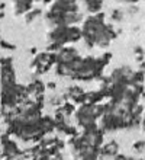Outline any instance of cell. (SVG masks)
<instances>
[{
	"label": "cell",
	"instance_id": "cell-15",
	"mask_svg": "<svg viewBox=\"0 0 145 160\" xmlns=\"http://www.w3.org/2000/svg\"><path fill=\"white\" fill-rule=\"evenodd\" d=\"M144 79H145V73L142 70H138V72L133 73V80H132V84H138V83H144Z\"/></svg>",
	"mask_w": 145,
	"mask_h": 160
},
{
	"label": "cell",
	"instance_id": "cell-13",
	"mask_svg": "<svg viewBox=\"0 0 145 160\" xmlns=\"http://www.w3.org/2000/svg\"><path fill=\"white\" fill-rule=\"evenodd\" d=\"M41 9H32V10H29L28 13H25V22L26 23H31V22H33L36 18L41 16Z\"/></svg>",
	"mask_w": 145,
	"mask_h": 160
},
{
	"label": "cell",
	"instance_id": "cell-11",
	"mask_svg": "<svg viewBox=\"0 0 145 160\" xmlns=\"http://www.w3.org/2000/svg\"><path fill=\"white\" fill-rule=\"evenodd\" d=\"M83 38V29H80L79 26L70 25L68 28V41L70 42H77Z\"/></svg>",
	"mask_w": 145,
	"mask_h": 160
},
{
	"label": "cell",
	"instance_id": "cell-7",
	"mask_svg": "<svg viewBox=\"0 0 145 160\" xmlns=\"http://www.w3.org/2000/svg\"><path fill=\"white\" fill-rule=\"evenodd\" d=\"M32 2L35 0H13L15 15H23V13L32 10Z\"/></svg>",
	"mask_w": 145,
	"mask_h": 160
},
{
	"label": "cell",
	"instance_id": "cell-25",
	"mask_svg": "<svg viewBox=\"0 0 145 160\" xmlns=\"http://www.w3.org/2000/svg\"><path fill=\"white\" fill-rule=\"evenodd\" d=\"M129 12L132 13V15H133V13H137L138 12V8H137V6H131V8H129Z\"/></svg>",
	"mask_w": 145,
	"mask_h": 160
},
{
	"label": "cell",
	"instance_id": "cell-10",
	"mask_svg": "<svg viewBox=\"0 0 145 160\" xmlns=\"http://www.w3.org/2000/svg\"><path fill=\"white\" fill-rule=\"evenodd\" d=\"M41 125H42V130L45 131L46 134L57 130V121H55V118H51V117H42Z\"/></svg>",
	"mask_w": 145,
	"mask_h": 160
},
{
	"label": "cell",
	"instance_id": "cell-14",
	"mask_svg": "<svg viewBox=\"0 0 145 160\" xmlns=\"http://www.w3.org/2000/svg\"><path fill=\"white\" fill-rule=\"evenodd\" d=\"M62 109V112L65 115H71V114H74L75 112V106H74V103L73 102H64V105L62 106H60Z\"/></svg>",
	"mask_w": 145,
	"mask_h": 160
},
{
	"label": "cell",
	"instance_id": "cell-16",
	"mask_svg": "<svg viewBox=\"0 0 145 160\" xmlns=\"http://www.w3.org/2000/svg\"><path fill=\"white\" fill-rule=\"evenodd\" d=\"M110 19L113 22H122L123 21V12L119 10V9H115L112 13H110Z\"/></svg>",
	"mask_w": 145,
	"mask_h": 160
},
{
	"label": "cell",
	"instance_id": "cell-23",
	"mask_svg": "<svg viewBox=\"0 0 145 160\" xmlns=\"http://www.w3.org/2000/svg\"><path fill=\"white\" fill-rule=\"evenodd\" d=\"M119 2H123V3H131V4H135V3H138L139 0H119Z\"/></svg>",
	"mask_w": 145,
	"mask_h": 160
},
{
	"label": "cell",
	"instance_id": "cell-3",
	"mask_svg": "<svg viewBox=\"0 0 145 160\" xmlns=\"http://www.w3.org/2000/svg\"><path fill=\"white\" fill-rule=\"evenodd\" d=\"M68 28H70V25L54 26V29L48 34L50 42H58V44H61L62 47L65 45L67 42H70L68 41Z\"/></svg>",
	"mask_w": 145,
	"mask_h": 160
},
{
	"label": "cell",
	"instance_id": "cell-6",
	"mask_svg": "<svg viewBox=\"0 0 145 160\" xmlns=\"http://www.w3.org/2000/svg\"><path fill=\"white\" fill-rule=\"evenodd\" d=\"M2 147H3V156H6V159H13V157L21 156L22 152L21 148L17 147V144L13 141V140H6L2 143Z\"/></svg>",
	"mask_w": 145,
	"mask_h": 160
},
{
	"label": "cell",
	"instance_id": "cell-12",
	"mask_svg": "<svg viewBox=\"0 0 145 160\" xmlns=\"http://www.w3.org/2000/svg\"><path fill=\"white\" fill-rule=\"evenodd\" d=\"M103 98H106L104 96V93H103V90H96V92H89L87 93V102L89 103H93V105H97Z\"/></svg>",
	"mask_w": 145,
	"mask_h": 160
},
{
	"label": "cell",
	"instance_id": "cell-8",
	"mask_svg": "<svg viewBox=\"0 0 145 160\" xmlns=\"http://www.w3.org/2000/svg\"><path fill=\"white\" fill-rule=\"evenodd\" d=\"M118 153H119V144L116 143V141H110V143L104 144V146L100 147V156H103V157H109V156L115 157Z\"/></svg>",
	"mask_w": 145,
	"mask_h": 160
},
{
	"label": "cell",
	"instance_id": "cell-9",
	"mask_svg": "<svg viewBox=\"0 0 145 160\" xmlns=\"http://www.w3.org/2000/svg\"><path fill=\"white\" fill-rule=\"evenodd\" d=\"M86 4V9L89 13H99L103 6V0H83Z\"/></svg>",
	"mask_w": 145,
	"mask_h": 160
},
{
	"label": "cell",
	"instance_id": "cell-2",
	"mask_svg": "<svg viewBox=\"0 0 145 160\" xmlns=\"http://www.w3.org/2000/svg\"><path fill=\"white\" fill-rule=\"evenodd\" d=\"M133 70L129 66H122V67L115 68L110 74L113 82H119V83H123L126 86H132V80H133Z\"/></svg>",
	"mask_w": 145,
	"mask_h": 160
},
{
	"label": "cell",
	"instance_id": "cell-24",
	"mask_svg": "<svg viewBox=\"0 0 145 160\" xmlns=\"http://www.w3.org/2000/svg\"><path fill=\"white\" fill-rule=\"evenodd\" d=\"M55 88H57V86H55V83H52V82H50V83H46V89H52V90H54Z\"/></svg>",
	"mask_w": 145,
	"mask_h": 160
},
{
	"label": "cell",
	"instance_id": "cell-5",
	"mask_svg": "<svg viewBox=\"0 0 145 160\" xmlns=\"http://www.w3.org/2000/svg\"><path fill=\"white\" fill-rule=\"evenodd\" d=\"M79 57V52L73 47H62L57 52V63H70Z\"/></svg>",
	"mask_w": 145,
	"mask_h": 160
},
{
	"label": "cell",
	"instance_id": "cell-28",
	"mask_svg": "<svg viewBox=\"0 0 145 160\" xmlns=\"http://www.w3.org/2000/svg\"><path fill=\"white\" fill-rule=\"evenodd\" d=\"M75 160H79V159H75Z\"/></svg>",
	"mask_w": 145,
	"mask_h": 160
},
{
	"label": "cell",
	"instance_id": "cell-26",
	"mask_svg": "<svg viewBox=\"0 0 145 160\" xmlns=\"http://www.w3.org/2000/svg\"><path fill=\"white\" fill-rule=\"evenodd\" d=\"M139 67H141V68H139V70H142V72L145 73V61H142V63H141V66H139Z\"/></svg>",
	"mask_w": 145,
	"mask_h": 160
},
{
	"label": "cell",
	"instance_id": "cell-17",
	"mask_svg": "<svg viewBox=\"0 0 145 160\" xmlns=\"http://www.w3.org/2000/svg\"><path fill=\"white\" fill-rule=\"evenodd\" d=\"M131 112H132L133 118H141V114L144 112V108H142V105L137 103V105H133L132 108H131Z\"/></svg>",
	"mask_w": 145,
	"mask_h": 160
},
{
	"label": "cell",
	"instance_id": "cell-19",
	"mask_svg": "<svg viewBox=\"0 0 145 160\" xmlns=\"http://www.w3.org/2000/svg\"><path fill=\"white\" fill-rule=\"evenodd\" d=\"M132 148L135 150V152H142L145 148V141H142V140H139V141H137V143H133Z\"/></svg>",
	"mask_w": 145,
	"mask_h": 160
},
{
	"label": "cell",
	"instance_id": "cell-22",
	"mask_svg": "<svg viewBox=\"0 0 145 160\" xmlns=\"http://www.w3.org/2000/svg\"><path fill=\"white\" fill-rule=\"evenodd\" d=\"M133 54L135 55H144L145 52H144V50H142V47H135V48H133Z\"/></svg>",
	"mask_w": 145,
	"mask_h": 160
},
{
	"label": "cell",
	"instance_id": "cell-27",
	"mask_svg": "<svg viewBox=\"0 0 145 160\" xmlns=\"http://www.w3.org/2000/svg\"><path fill=\"white\" fill-rule=\"evenodd\" d=\"M141 127H142V131L145 132V118L142 119V122H141Z\"/></svg>",
	"mask_w": 145,
	"mask_h": 160
},
{
	"label": "cell",
	"instance_id": "cell-21",
	"mask_svg": "<svg viewBox=\"0 0 145 160\" xmlns=\"http://www.w3.org/2000/svg\"><path fill=\"white\" fill-rule=\"evenodd\" d=\"M55 146H57V147H58V150L61 152L62 148L65 147V143H64V140H61V138H57V140H55Z\"/></svg>",
	"mask_w": 145,
	"mask_h": 160
},
{
	"label": "cell",
	"instance_id": "cell-18",
	"mask_svg": "<svg viewBox=\"0 0 145 160\" xmlns=\"http://www.w3.org/2000/svg\"><path fill=\"white\" fill-rule=\"evenodd\" d=\"M64 134L70 135V137H77V128H75V127L68 125V127L65 128V131H64Z\"/></svg>",
	"mask_w": 145,
	"mask_h": 160
},
{
	"label": "cell",
	"instance_id": "cell-20",
	"mask_svg": "<svg viewBox=\"0 0 145 160\" xmlns=\"http://www.w3.org/2000/svg\"><path fill=\"white\" fill-rule=\"evenodd\" d=\"M2 47H3L4 50H15V48H16L13 44H10V42H7V41H4V39H2Z\"/></svg>",
	"mask_w": 145,
	"mask_h": 160
},
{
	"label": "cell",
	"instance_id": "cell-1",
	"mask_svg": "<svg viewBox=\"0 0 145 160\" xmlns=\"http://www.w3.org/2000/svg\"><path fill=\"white\" fill-rule=\"evenodd\" d=\"M75 118H77V122H79V125L81 128H84L89 124L96 122V119H97V117H96V105L89 103V102L83 103L79 109L75 111Z\"/></svg>",
	"mask_w": 145,
	"mask_h": 160
},
{
	"label": "cell",
	"instance_id": "cell-4",
	"mask_svg": "<svg viewBox=\"0 0 145 160\" xmlns=\"http://www.w3.org/2000/svg\"><path fill=\"white\" fill-rule=\"evenodd\" d=\"M16 83V76H15V68H13L12 58H2V84Z\"/></svg>",
	"mask_w": 145,
	"mask_h": 160
}]
</instances>
